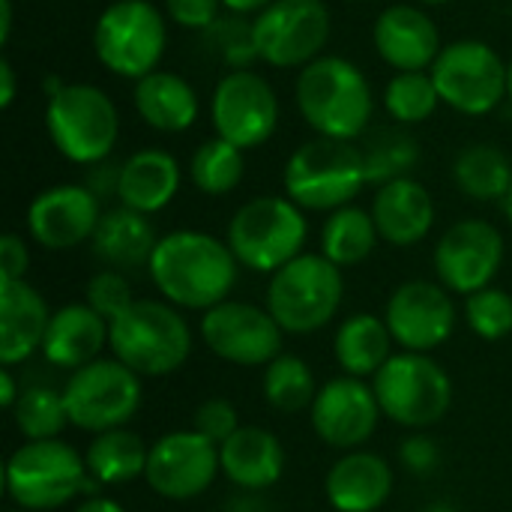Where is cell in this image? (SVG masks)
Masks as SVG:
<instances>
[{
  "label": "cell",
  "instance_id": "b9f144b4",
  "mask_svg": "<svg viewBox=\"0 0 512 512\" xmlns=\"http://www.w3.org/2000/svg\"><path fill=\"white\" fill-rule=\"evenodd\" d=\"M192 429L198 435H204L207 441H213L216 447H222L237 429H240V417H237V408L222 399V396H213V399H204L192 417Z\"/></svg>",
  "mask_w": 512,
  "mask_h": 512
},
{
  "label": "cell",
  "instance_id": "11a10c76",
  "mask_svg": "<svg viewBox=\"0 0 512 512\" xmlns=\"http://www.w3.org/2000/svg\"><path fill=\"white\" fill-rule=\"evenodd\" d=\"M507 99L512 102V60L507 63Z\"/></svg>",
  "mask_w": 512,
  "mask_h": 512
},
{
  "label": "cell",
  "instance_id": "d6986e66",
  "mask_svg": "<svg viewBox=\"0 0 512 512\" xmlns=\"http://www.w3.org/2000/svg\"><path fill=\"white\" fill-rule=\"evenodd\" d=\"M381 405L375 387L366 378L339 375L318 387V396L309 408V420L315 435L342 453L363 450V444L375 435L381 420Z\"/></svg>",
  "mask_w": 512,
  "mask_h": 512
},
{
  "label": "cell",
  "instance_id": "7dc6e473",
  "mask_svg": "<svg viewBox=\"0 0 512 512\" xmlns=\"http://www.w3.org/2000/svg\"><path fill=\"white\" fill-rule=\"evenodd\" d=\"M15 93H18V78H15L9 57H3L0 60V108H9L15 102Z\"/></svg>",
  "mask_w": 512,
  "mask_h": 512
},
{
  "label": "cell",
  "instance_id": "7402d4cb",
  "mask_svg": "<svg viewBox=\"0 0 512 512\" xmlns=\"http://www.w3.org/2000/svg\"><path fill=\"white\" fill-rule=\"evenodd\" d=\"M393 486V468L369 450L345 453L324 477L327 504L336 512H378L390 501Z\"/></svg>",
  "mask_w": 512,
  "mask_h": 512
},
{
  "label": "cell",
  "instance_id": "cb8c5ba5",
  "mask_svg": "<svg viewBox=\"0 0 512 512\" xmlns=\"http://www.w3.org/2000/svg\"><path fill=\"white\" fill-rule=\"evenodd\" d=\"M45 297L27 282H0V363L18 366L42 351L51 324Z\"/></svg>",
  "mask_w": 512,
  "mask_h": 512
},
{
  "label": "cell",
  "instance_id": "ffe728a7",
  "mask_svg": "<svg viewBox=\"0 0 512 512\" xmlns=\"http://www.w3.org/2000/svg\"><path fill=\"white\" fill-rule=\"evenodd\" d=\"M102 201L84 183L42 189L27 207V231L48 252H66L90 243L102 219Z\"/></svg>",
  "mask_w": 512,
  "mask_h": 512
},
{
  "label": "cell",
  "instance_id": "9a60e30c",
  "mask_svg": "<svg viewBox=\"0 0 512 512\" xmlns=\"http://www.w3.org/2000/svg\"><path fill=\"white\" fill-rule=\"evenodd\" d=\"M201 342L225 363L234 366H267L282 354L285 330L267 312L246 300H225L201 315Z\"/></svg>",
  "mask_w": 512,
  "mask_h": 512
},
{
  "label": "cell",
  "instance_id": "60d3db41",
  "mask_svg": "<svg viewBox=\"0 0 512 512\" xmlns=\"http://www.w3.org/2000/svg\"><path fill=\"white\" fill-rule=\"evenodd\" d=\"M84 303H87L90 309H96V312L111 324L117 315H123V312L135 303L132 285H129L126 273L108 270V267L99 270V273H93V276L87 279V285H84Z\"/></svg>",
  "mask_w": 512,
  "mask_h": 512
},
{
  "label": "cell",
  "instance_id": "836d02e7",
  "mask_svg": "<svg viewBox=\"0 0 512 512\" xmlns=\"http://www.w3.org/2000/svg\"><path fill=\"white\" fill-rule=\"evenodd\" d=\"M363 165H366V180L372 186H384L402 177H411V171L420 162V144L414 135L402 129H378L372 132L363 147Z\"/></svg>",
  "mask_w": 512,
  "mask_h": 512
},
{
  "label": "cell",
  "instance_id": "d590c367",
  "mask_svg": "<svg viewBox=\"0 0 512 512\" xmlns=\"http://www.w3.org/2000/svg\"><path fill=\"white\" fill-rule=\"evenodd\" d=\"M246 150L234 147L225 138H207L195 147L189 162V177L198 192L204 195H228L240 186L246 171Z\"/></svg>",
  "mask_w": 512,
  "mask_h": 512
},
{
  "label": "cell",
  "instance_id": "9f6ffc18",
  "mask_svg": "<svg viewBox=\"0 0 512 512\" xmlns=\"http://www.w3.org/2000/svg\"><path fill=\"white\" fill-rule=\"evenodd\" d=\"M417 3H426V6H444V3H450V0H417Z\"/></svg>",
  "mask_w": 512,
  "mask_h": 512
},
{
  "label": "cell",
  "instance_id": "3957f363",
  "mask_svg": "<svg viewBox=\"0 0 512 512\" xmlns=\"http://www.w3.org/2000/svg\"><path fill=\"white\" fill-rule=\"evenodd\" d=\"M108 351L141 378H165L192 357V330L168 300H135L108 324Z\"/></svg>",
  "mask_w": 512,
  "mask_h": 512
},
{
  "label": "cell",
  "instance_id": "74e56055",
  "mask_svg": "<svg viewBox=\"0 0 512 512\" xmlns=\"http://www.w3.org/2000/svg\"><path fill=\"white\" fill-rule=\"evenodd\" d=\"M441 96L429 72H396L384 90V108L399 123H423L435 114Z\"/></svg>",
  "mask_w": 512,
  "mask_h": 512
},
{
  "label": "cell",
  "instance_id": "d4e9b609",
  "mask_svg": "<svg viewBox=\"0 0 512 512\" xmlns=\"http://www.w3.org/2000/svg\"><path fill=\"white\" fill-rule=\"evenodd\" d=\"M222 474L240 492L273 489L285 474V447L279 435L261 426H240L219 447Z\"/></svg>",
  "mask_w": 512,
  "mask_h": 512
},
{
  "label": "cell",
  "instance_id": "5bb4252c",
  "mask_svg": "<svg viewBox=\"0 0 512 512\" xmlns=\"http://www.w3.org/2000/svg\"><path fill=\"white\" fill-rule=\"evenodd\" d=\"M210 120L219 138L240 150H255L267 144L279 126V96L273 84L252 72H225L210 99Z\"/></svg>",
  "mask_w": 512,
  "mask_h": 512
},
{
  "label": "cell",
  "instance_id": "f35d334b",
  "mask_svg": "<svg viewBox=\"0 0 512 512\" xmlns=\"http://www.w3.org/2000/svg\"><path fill=\"white\" fill-rule=\"evenodd\" d=\"M204 48L222 60L231 72L234 69H249L258 60V48H255V30L252 21H246L243 15H219L204 33H201Z\"/></svg>",
  "mask_w": 512,
  "mask_h": 512
},
{
  "label": "cell",
  "instance_id": "83f0119b",
  "mask_svg": "<svg viewBox=\"0 0 512 512\" xmlns=\"http://www.w3.org/2000/svg\"><path fill=\"white\" fill-rule=\"evenodd\" d=\"M159 237L150 225V219L138 210L129 207H111L102 213L96 234L90 240L93 255L108 267V270H141L150 264L153 249H156Z\"/></svg>",
  "mask_w": 512,
  "mask_h": 512
},
{
  "label": "cell",
  "instance_id": "db71d44e",
  "mask_svg": "<svg viewBox=\"0 0 512 512\" xmlns=\"http://www.w3.org/2000/svg\"><path fill=\"white\" fill-rule=\"evenodd\" d=\"M504 213H507V222L512 225V189L507 192V198H504Z\"/></svg>",
  "mask_w": 512,
  "mask_h": 512
},
{
  "label": "cell",
  "instance_id": "1f68e13d",
  "mask_svg": "<svg viewBox=\"0 0 512 512\" xmlns=\"http://www.w3.org/2000/svg\"><path fill=\"white\" fill-rule=\"evenodd\" d=\"M378 240L381 234L372 219V210L348 204L327 216L321 228V255L336 267H357L375 252Z\"/></svg>",
  "mask_w": 512,
  "mask_h": 512
},
{
  "label": "cell",
  "instance_id": "4fadbf2b",
  "mask_svg": "<svg viewBox=\"0 0 512 512\" xmlns=\"http://www.w3.org/2000/svg\"><path fill=\"white\" fill-rule=\"evenodd\" d=\"M258 60L276 69H303L321 57L330 39V9L324 0H273L252 18Z\"/></svg>",
  "mask_w": 512,
  "mask_h": 512
},
{
  "label": "cell",
  "instance_id": "e575fe53",
  "mask_svg": "<svg viewBox=\"0 0 512 512\" xmlns=\"http://www.w3.org/2000/svg\"><path fill=\"white\" fill-rule=\"evenodd\" d=\"M261 390H264V399L270 402V408H276L282 414L309 411L318 396L315 375H312L309 363L297 354H279L273 363H267Z\"/></svg>",
  "mask_w": 512,
  "mask_h": 512
},
{
  "label": "cell",
  "instance_id": "8fae6325",
  "mask_svg": "<svg viewBox=\"0 0 512 512\" xmlns=\"http://www.w3.org/2000/svg\"><path fill=\"white\" fill-rule=\"evenodd\" d=\"M63 402L69 426L102 435L111 429H126L144 402L141 375L114 357H99L69 375L63 384Z\"/></svg>",
  "mask_w": 512,
  "mask_h": 512
},
{
  "label": "cell",
  "instance_id": "7a4b0ae2",
  "mask_svg": "<svg viewBox=\"0 0 512 512\" xmlns=\"http://www.w3.org/2000/svg\"><path fill=\"white\" fill-rule=\"evenodd\" d=\"M294 93L306 126L321 138L354 141L366 132L375 111L369 78L357 63L336 54H321L303 66Z\"/></svg>",
  "mask_w": 512,
  "mask_h": 512
},
{
  "label": "cell",
  "instance_id": "6f0895ef",
  "mask_svg": "<svg viewBox=\"0 0 512 512\" xmlns=\"http://www.w3.org/2000/svg\"><path fill=\"white\" fill-rule=\"evenodd\" d=\"M15 512H27V510H15Z\"/></svg>",
  "mask_w": 512,
  "mask_h": 512
},
{
  "label": "cell",
  "instance_id": "816d5d0a",
  "mask_svg": "<svg viewBox=\"0 0 512 512\" xmlns=\"http://www.w3.org/2000/svg\"><path fill=\"white\" fill-rule=\"evenodd\" d=\"M15 18V12H12V0H0V42L6 45L9 42V36H12V21Z\"/></svg>",
  "mask_w": 512,
  "mask_h": 512
},
{
  "label": "cell",
  "instance_id": "8992f818",
  "mask_svg": "<svg viewBox=\"0 0 512 512\" xmlns=\"http://www.w3.org/2000/svg\"><path fill=\"white\" fill-rule=\"evenodd\" d=\"M309 237L306 210L288 195H261L246 201L228 222L225 243L240 267L252 273H276L303 255Z\"/></svg>",
  "mask_w": 512,
  "mask_h": 512
},
{
  "label": "cell",
  "instance_id": "f546056e",
  "mask_svg": "<svg viewBox=\"0 0 512 512\" xmlns=\"http://www.w3.org/2000/svg\"><path fill=\"white\" fill-rule=\"evenodd\" d=\"M393 333L381 315L357 312L348 315L333 336V357L345 375L375 378L378 369L393 357Z\"/></svg>",
  "mask_w": 512,
  "mask_h": 512
},
{
  "label": "cell",
  "instance_id": "e0dca14e",
  "mask_svg": "<svg viewBox=\"0 0 512 512\" xmlns=\"http://www.w3.org/2000/svg\"><path fill=\"white\" fill-rule=\"evenodd\" d=\"M504 234L486 219H462L435 246V273L450 294L471 297L495 282L504 267Z\"/></svg>",
  "mask_w": 512,
  "mask_h": 512
},
{
  "label": "cell",
  "instance_id": "8d00e7d4",
  "mask_svg": "<svg viewBox=\"0 0 512 512\" xmlns=\"http://www.w3.org/2000/svg\"><path fill=\"white\" fill-rule=\"evenodd\" d=\"M12 423L24 441H54L69 426L63 390L54 387H27L21 390L18 405L12 408Z\"/></svg>",
  "mask_w": 512,
  "mask_h": 512
},
{
  "label": "cell",
  "instance_id": "bcb514c9",
  "mask_svg": "<svg viewBox=\"0 0 512 512\" xmlns=\"http://www.w3.org/2000/svg\"><path fill=\"white\" fill-rule=\"evenodd\" d=\"M84 186H87L99 201H105V198H111V195L117 198V192H120V165H114V162H108V159L90 165Z\"/></svg>",
  "mask_w": 512,
  "mask_h": 512
},
{
  "label": "cell",
  "instance_id": "5b68a950",
  "mask_svg": "<svg viewBox=\"0 0 512 512\" xmlns=\"http://www.w3.org/2000/svg\"><path fill=\"white\" fill-rule=\"evenodd\" d=\"M285 195L312 213H333L348 207L366 180L363 153L351 141L336 138H312L303 141L285 162L282 171Z\"/></svg>",
  "mask_w": 512,
  "mask_h": 512
},
{
  "label": "cell",
  "instance_id": "ab89813d",
  "mask_svg": "<svg viewBox=\"0 0 512 512\" xmlns=\"http://www.w3.org/2000/svg\"><path fill=\"white\" fill-rule=\"evenodd\" d=\"M465 324L474 336L498 342L512 333V294L504 288H483L465 297Z\"/></svg>",
  "mask_w": 512,
  "mask_h": 512
},
{
  "label": "cell",
  "instance_id": "4dcf8cb0",
  "mask_svg": "<svg viewBox=\"0 0 512 512\" xmlns=\"http://www.w3.org/2000/svg\"><path fill=\"white\" fill-rule=\"evenodd\" d=\"M150 447L129 429H111L102 435H93L84 462L87 474L99 486H126L147 471Z\"/></svg>",
  "mask_w": 512,
  "mask_h": 512
},
{
  "label": "cell",
  "instance_id": "f907efd6",
  "mask_svg": "<svg viewBox=\"0 0 512 512\" xmlns=\"http://www.w3.org/2000/svg\"><path fill=\"white\" fill-rule=\"evenodd\" d=\"M72 512H126L123 504H117L114 498H105V495H93V498H84Z\"/></svg>",
  "mask_w": 512,
  "mask_h": 512
},
{
  "label": "cell",
  "instance_id": "484cf974",
  "mask_svg": "<svg viewBox=\"0 0 512 512\" xmlns=\"http://www.w3.org/2000/svg\"><path fill=\"white\" fill-rule=\"evenodd\" d=\"M108 348V321L87 303H66L51 315L42 357L57 369H81Z\"/></svg>",
  "mask_w": 512,
  "mask_h": 512
},
{
  "label": "cell",
  "instance_id": "30bf717a",
  "mask_svg": "<svg viewBox=\"0 0 512 512\" xmlns=\"http://www.w3.org/2000/svg\"><path fill=\"white\" fill-rule=\"evenodd\" d=\"M168 48L165 15L150 0H111L93 27V51L99 63L120 75L141 81L156 72Z\"/></svg>",
  "mask_w": 512,
  "mask_h": 512
},
{
  "label": "cell",
  "instance_id": "9c48e42d",
  "mask_svg": "<svg viewBox=\"0 0 512 512\" xmlns=\"http://www.w3.org/2000/svg\"><path fill=\"white\" fill-rule=\"evenodd\" d=\"M381 414L411 432L438 426L453 408V381L432 354H393L372 378Z\"/></svg>",
  "mask_w": 512,
  "mask_h": 512
},
{
  "label": "cell",
  "instance_id": "7c38bea8",
  "mask_svg": "<svg viewBox=\"0 0 512 512\" xmlns=\"http://www.w3.org/2000/svg\"><path fill=\"white\" fill-rule=\"evenodd\" d=\"M438 96L459 114L483 117L507 99V63L480 39H459L441 48L429 69Z\"/></svg>",
  "mask_w": 512,
  "mask_h": 512
},
{
  "label": "cell",
  "instance_id": "277c9868",
  "mask_svg": "<svg viewBox=\"0 0 512 512\" xmlns=\"http://www.w3.org/2000/svg\"><path fill=\"white\" fill-rule=\"evenodd\" d=\"M6 495L18 510L51 512L84 498L99 495V483L87 474L84 456L54 438V441H24L3 468Z\"/></svg>",
  "mask_w": 512,
  "mask_h": 512
},
{
  "label": "cell",
  "instance_id": "ac0fdd59",
  "mask_svg": "<svg viewBox=\"0 0 512 512\" xmlns=\"http://www.w3.org/2000/svg\"><path fill=\"white\" fill-rule=\"evenodd\" d=\"M384 321L402 351L432 354L456 330V303L441 282L411 279L390 294Z\"/></svg>",
  "mask_w": 512,
  "mask_h": 512
},
{
  "label": "cell",
  "instance_id": "44dd1931",
  "mask_svg": "<svg viewBox=\"0 0 512 512\" xmlns=\"http://www.w3.org/2000/svg\"><path fill=\"white\" fill-rule=\"evenodd\" d=\"M372 42L378 57L396 72H426L444 48L435 21L420 6L408 3L387 6L378 15Z\"/></svg>",
  "mask_w": 512,
  "mask_h": 512
},
{
  "label": "cell",
  "instance_id": "603a6c76",
  "mask_svg": "<svg viewBox=\"0 0 512 512\" xmlns=\"http://www.w3.org/2000/svg\"><path fill=\"white\" fill-rule=\"evenodd\" d=\"M372 219L384 243L408 249L429 237L435 225V201L420 180L402 177L378 186L372 198Z\"/></svg>",
  "mask_w": 512,
  "mask_h": 512
},
{
  "label": "cell",
  "instance_id": "d6a6232c",
  "mask_svg": "<svg viewBox=\"0 0 512 512\" xmlns=\"http://www.w3.org/2000/svg\"><path fill=\"white\" fill-rule=\"evenodd\" d=\"M453 180L474 201H504L512 189L510 156L495 144H471L456 156Z\"/></svg>",
  "mask_w": 512,
  "mask_h": 512
},
{
  "label": "cell",
  "instance_id": "52a82bcc",
  "mask_svg": "<svg viewBox=\"0 0 512 512\" xmlns=\"http://www.w3.org/2000/svg\"><path fill=\"white\" fill-rule=\"evenodd\" d=\"M45 129L57 153L75 165L105 162L120 138V114L114 99L96 84H63L45 105Z\"/></svg>",
  "mask_w": 512,
  "mask_h": 512
},
{
  "label": "cell",
  "instance_id": "ba28073f",
  "mask_svg": "<svg viewBox=\"0 0 512 512\" xmlns=\"http://www.w3.org/2000/svg\"><path fill=\"white\" fill-rule=\"evenodd\" d=\"M345 297L342 267L321 252H303L276 270L267 282V312L291 336H309L324 330Z\"/></svg>",
  "mask_w": 512,
  "mask_h": 512
},
{
  "label": "cell",
  "instance_id": "f5cc1de1",
  "mask_svg": "<svg viewBox=\"0 0 512 512\" xmlns=\"http://www.w3.org/2000/svg\"><path fill=\"white\" fill-rule=\"evenodd\" d=\"M426 512H459L453 504H447V501H438V504H432Z\"/></svg>",
  "mask_w": 512,
  "mask_h": 512
},
{
  "label": "cell",
  "instance_id": "c3c4849f",
  "mask_svg": "<svg viewBox=\"0 0 512 512\" xmlns=\"http://www.w3.org/2000/svg\"><path fill=\"white\" fill-rule=\"evenodd\" d=\"M18 399H21V390H18V381L12 375V366H3L0 369V405L6 411H12L18 405Z\"/></svg>",
  "mask_w": 512,
  "mask_h": 512
},
{
  "label": "cell",
  "instance_id": "6da1fadb",
  "mask_svg": "<svg viewBox=\"0 0 512 512\" xmlns=\"http://www.w3.org/2000/svg\"><path fill=\"white\" fill-rule=\"evenodd\" d=\"M147 273L159 297L171 306L207 312L231 300L240 276V261L225 240L207 231L180 228L159 237Z\"/></svg>",
  "mask_w": 512,
  "mask_h": 512
},
{
  "label": "cell",
  "instance_id": "f6af8a7d",
  "mask_svg": "<svg viewBox=\"0 0 512 512\" xmlns=\"http://www.w3.org/2000/svg\"><path fill=\"white\" fill-rule=\"evenodd\" d=\"M30 267V249L24 237L3 234L0 237V282H21Z\"/></svg>",
  "mask_w": 512,
  "mask_h": 512
},
{
  "label": "cell",
  "instance_id": "f1b7e54d",
  "mask_svg": "<svg viewBox=\"0 0 512 512\" xmlns=\"http://www.w3.org/2000/svg\"><path fill=\"white\" fill-rule=\"evenodd\" d=\"M132 102L138 117L156 132H186L198 120V93L195 87L168 69H156L135 81Z\"/></svg>",
  "mask_w": 512,
  "mask_h": 512
},
{
  "label": "cell",
  "instance_id": "681fc988",
  "mask_svg": "<svg viewBox=\"0 0 512 512\" xmlns=\"http://www.w3.org/2000/svg\"><path fill=\"white\" fill-rule=\"evenodd\" d=\"M273 0H222V6L231 12V15H261Z\"/></svg>",
  "mask_w": 512,
  "mask_h": 512
},
{
  "label": "cell",
  "instance_id": "7bdbcfd3",
  "mask_svg": "<svg viewBox=\"0 0 512 512\" xmlns=\"http://www.w3.org/2000/svg\"><path fill=\"white\" fill-rule=\"evenodd\" d=\"M399 462H402L405 471L414 474V477H432V474L441 468V447H438L429 435L417 432V435H411V438L402 441V447H399Z\"/></svg>",
  "mask_w": 512,
  "mask_h": 512
},
{
  "label": "cell",
  "instance_id": "ee69618b",
  "mask_svg": "<svg viewBox=\"0 0 512 512\" xmlns=\"http://www.w3.org/2000/svg\"><path fill=\"white\" fill-rule=\"evenodd\" d=\"M222 0H165V12L177 27L204 33L219 18Z\"/></svg>",
  "mask_w": 512,
  "mask_h": 512
},
{
  "label": "cell",
  "instance_id": "2e32d148",
  "mask_svg": "<svg viewBox=\"0 0 512 512\" xmlns=\"http://www.w3.org/2000/svg\"><path fill=\"white\" fill-rule=\"evenodd\" d=\"M222 474L219 447L195 429H177L150 444L144 480L165 501L201 498Z\"/></svg>",
  "mask_w": 512,
  "mask_h": 512
},
{
  "label": "cell",
  "instance_id": "4316f807",
  "mask_svg": "<svg viewBox=\"0 0 512 512\" xmlns=\"http://www.w3.org/2000/svg\"><path fill=\"white\" fill-rule=\"evenodd\" d=\"M180 162L159 147H144L120 162V204L144 216L165 210L180 192Z\"/></svg>",
  "mask_w": 512,
  "mask_h": 512
}]
</instances>
